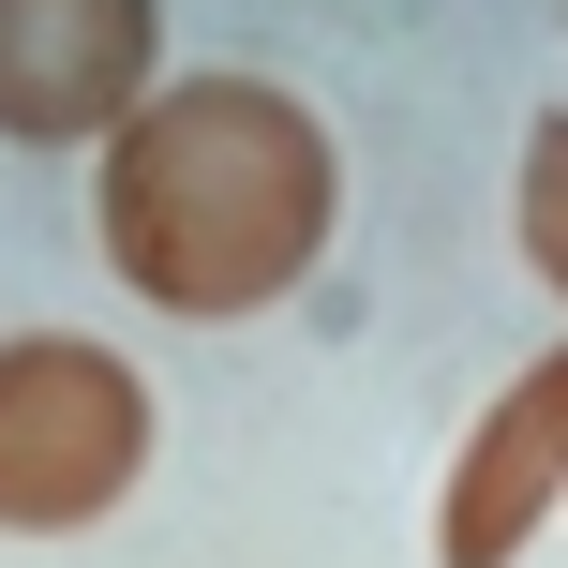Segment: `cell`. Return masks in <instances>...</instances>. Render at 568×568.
<instances>
[{
    "label": "cell",
    "instance_id": "cell-1",
    "mask_svg": "<svg viewBox=\"0 0 568 568\" xmlns=\"http://www.w3.org/2000/svg\"><path fill=\"white\" fill-rule=\"evenodd\" d=\"M344 150L284 75H165L90 165V240L180 329H240L329 255Z\"/></svg>",
    "mask_w": 568,
    "mask_h": 568
},
{
    "label": "cell",
    "instance_id": "cell-2",
    "mask_svg": "<svg viewBox=\"0 0 568 568\" xmlns=\"http://www.w3.org/2000/svg\"><path fill=\"white\" fill-rule=\"evenodd\" d=\"M150 479V374L90 329L0 344V539H90Z\"/></svg>",
    "mask_w": 568,
    "mask_h": 568
},
{
    "label": "cell",
    "instance_id": "cell-3",
    "mask_svg": "<svg viewBox=\"0 0 568 568\" xmlns=\"http://www.w3.org/2000/svg\"><path fill=\"white\" fill-rule=\"evenodd\" d=\"M165 90V0H0V135L105 150Z\"/></svg>",
    "mask_w": 568,
    "mask_h": 568
},
{
    "label": "cell",
    "instance_id": "cell-4",
    "mask_svg": "<svg viewBox=\"0 0 568 568\" xmlns=\"http://www.w3.org/2000/svg\"><path fill=\"white\" fill-rule=\"evenodd\" d=\"M539 524H568V344L524 359L509 389L464 419L449 494H434V568H524Z\"/></svg>",
    "mask_w": 568,
    "mask_h": 568
},
{
    "label": "cell",
    "instance_id": "cell-5",
    "mask_svg": "<svg viewBox=\"0 0 568 568\" xmlns=\"http://www.w3.org/2000/svg\"><path fill=\"white\" fill-rule=\"evenodd\" d=\"M509 240H524V270L568 300V105H554V120H524V165H509Z\"/></svg>",
    "mask_w": 568,
    "mask_h": 568
}]
</instances>
